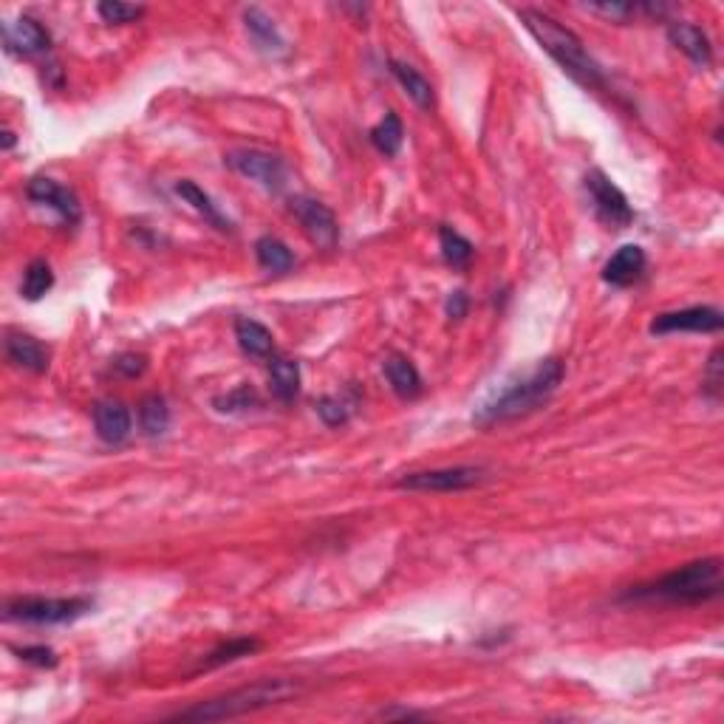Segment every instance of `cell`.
<instances>
[{"mask_svg": "<svg viewBox=\"0 0 724 724\" xmlns=\"http://www.w3.org/2000/svg\"><path fill=\"white\" fill-rule=\"evenodd\" d=\"M566 377V365L560 360H541L535 368H529L527 374H515L501 388H495L473 413V425L476 428H493L501 422L521 419L527 413L543 408L560 382Z\"/></svg>", "mask_w": 724, "mask_h": 724, "instance_id": "1", "label": "cell"}, {"mask_svg": "<svg viewBox=\"0 0 724 724\" xmlns=\"http://www.w3.org/2000/svg\"><path fill=\"white\" fill-rule=\"evenodd\" d=\"M518 17H521V23L527 26V32L538 40V46H541L575 83H580L583 88H606L603 68L597 66V60L586 51L583 40H580L572 29H566L555 17L543 15L538 9H521Z\"/></svg>", "mask_w": 724, "mask_h": 724, "instance_id": "2", "label": "cell"}, {"mask_svg": "<svg viewBox=\"0 0 724 724\" xmlns=\"http://www.w3.org/2000/svg\"><path fill=\"white\" fill-rule=\"evenodd\" d=\"M724 589L722 560L702 558L693 560L682 569L662 575L654 583L637 586L626 594V600H645V603H674V606H699L716 600Z\"/></svg>", "mask_w": 724, "mask_h": 724, "instance_id": "3", "label": "cell"}, {"mask_svg": "<svg viewBox=\"0 0 724 724\" xmlns=\"http://www.w3.org/2000/svg\"><path fill=\"white\" fill-rule=\"evenodd\" d=\"M289 693H295V685H289L283 679H266V682H258L252 688H241V691H232L227 696L210 699V702H201L196 708L181 710V713H176V719H184V722L232 719V716H241V713L269 708V705H275L280 699H286Z\"/></svg>", "mask_w": 724, "mask_h": 724, "instance_id": "4", "label": "cell"}, {"mask_svg": "<svg viewBox=\"0 0 724 724\" xmlns=\"http://www.w3.org/2000/svg\"><path fill=\"white\" fill-rule=\"evenodd\" d=\"M88 597H20L6 603V617L9 620H23V623H37V626H63L74 623L83 614L91 611Z\"/></svg>", "mask_w": 724, "mask_h": 724, "instance_id": "5", "label": "cell"}, {"mask_svg": "<svg viewBox=\"0 0 724 724\" xmlns=\"http://www.w3.org/2000/svg\"><path fill=\"white\" fill-rule=\"evenodd\" d=\"M586 193L592 198L597 218L611 230H626L628 224L634 221V210L628 204L626 193L603 170L586 173Z\"/></svg>", "mask_w": 724, "mask_h": 724, "instance_id": "6", "label": "cell"}, {"mask_svg": "<svg viewBox=\"0 0 724 724\" xmlns=\"http://www.w3.org/2000/svg\"><path fill=\"white\" fill-rule=\"evenodd\" d=\"M484 476L487 473L481 467H442V470L408 473L396 481V487L411 493H461V490L478 487Z\"/></svg>", "mask_w": 724, "mask_h": 724, "instance_id": "7", "label": "cell"}, {"mask_svg": "<svg viewBox=\"0 0 724 724\" xmlns=\"http://www.w3.org/2000/svg\"><path fill=\"white\" fill-rule=\"evenodd\" d=\"M224 162H227V167H232L235 173H241V176L249 181H258L266 190H280L283 181H286V165H283V159L275 156V153H266V150H230V153L224 156Z\"/></svg>", "mask_w": 724, "mask_h": 724, "instance_id": "8", "label": "cell"}, {"mask_svg": "<svg viewBox=\"0 0 724 724\" xmlns=\"http://www.w3.org/2000/svg\"><path fill=\"white\" fill-rule=\"evenodd\" d=\"M289 210L300 221L303 232L312 238L317 247L331 249L340 238V224L323 201L309 196H295L289 201Z\"/></svg>", "mask_w": 724, "mask_h": 724, "instance_id": "9", "label": "cell"}, {"mask_svg": "<svg viewBox=\"0 0 724 724\" xmlns=\"http://www.w3.org/2000/svg\"><path fill=\"white\" fill-rule=\"evenodd\" d=\"M724 317L713 306H691L679 312H665L654 317L651 334H676V331H693V334H716L722 331Z\"/></svg>", "mask_w": 724, "mask_h": 724, "instance_id": "10", "label": "cell"}, {"mask_svg": "<svg viewBox=\"0 0 724 724\" xmlns=\"http://www.w3.org/2000/svg\"><path fill=\"white\" fill-rule=\"evenodd\" d=\"M26 196L32 198L34 204L54 210V213L60 215L63 221H68V224H77V221H80V215H83L77 196H74L68 187L57 184L54 179H46V176H37V179L29 181Z\"/></svg>", "mask_w": 724, "mask_h": 724, "instance_id": "11", "label": "cell"}, {"mask_svg": "<svg viewBox=\"0 0 724 724\" xmlns=\"http://www.w3.org/2000/svg\"><path fill=\"white\" fill-rule=\"evenodd\" d=\"M3 43L6 51L20 54V57H34V54H43L51 46V34L34 20V17H20L15 23H6L3 26Z\"/></svg>", "mask_w": 724, "mask_h": 724, "instance_id": "12", "label": "cell"}, {"mask_svg": "<svg viewBox=\"0 0 724 724\" xmlns=\"http://www.w3.org/2000/svg\"><path fill=\"white\" fill-rule=\"evenodd\" d=\"M645 269H648L645 249L637 247V244H626V247L617 249L609 261H606V266H603V280H606L609 286L626 289V286H634V283L645 275Z\"/></svg>", "mask_w": 724, "mask_h": 724, "instance_id": "13", "label": "cell"}, {"mask_svg": "<svg viewBox=\"0 0 724 724\" xmlns=\"http://www.w3.org/2000/svg\"><path fill=\"white\" fill-rule=\"evenodd\" d=\"M94 428L105 445H122L131 436V411L119 399H102L94 405Z\"/></svg>", "mask_w": 724, "mask_h": 724, "instance_id": "14", "label": "cell"}, {"mask_svg": "<svg viewBox=\"0 0 724 724\" xmlns=\"http://www.w3.org/2000/svg\"><path fill=\"white\" fill-rule=\"evenodd\" d=\"M6 357H9L12 365L34 371V374H46L49 371V348L43 346L37 337L23 334V331H9L6 334Z\"/></svg>", "mask_w": 724, "mask_h": 724, "instance_id": "15", "label": "cell"}, {"mask_svg": "<svg viewBox=\"0 0 724 724\" xmlns=\"http://www.w3.org/2000/svg\"><path fill=\"white\" fill-rule=\"evenodd\" d=\"M668 40L682 54H688L696 66L705 68L713 63V46H710L708 34L702 32V26L688 23V20H674V23H668Z\"/></svg>", "mask_w": 724, "mask_h": 724, "instance_id": "16", "label": "cell"}, {"mask_svg": "<svg viewBox=\"0 0 724 724\" xmlns=\"http://www.w3.org/2000/svg\"><path fill=\"white\" fill-rule=\"evenodd\" d=\"M244 26H247L249 37H252V43L258 46V51H264L269 57L286 54V40L280 37L275 20L266 15L264 9H258V6L244 9Z\"/></svg>", "mask_w": 724, "mask_h": 724, "instance_id": "17", "label": "cell"}, {"mask_svg": "<svg viewBox=\"0 0 724 724\" xmlns=\"http://www.w3.org/2000/svg\"><path fill=\"white\" fill-rule=\"evenodd\" d=\"M382 371H385V379L391 382V388H394L396 396H402V399H416V396L422 394V374L416 371V365H413L408 357L391 354L388 360L382 362Z\"/></svg>", "mask_w": 724, "mask_h": 724, "instance_id": "18", "label": "cell"}, {"mask_svg": "<svg viewBox=\"0 0 724 724\" xmlns=\"http://www.w3.org/2000/svg\"><path fill=\"white\" fill-rule=\"evenodd\" d=\"M176 196L181 198V201H187L193 210H196L198 215H204V221L207 224H213L215 230H221V232H232V224H230V218L227 215L221 213L218 207L213 204V198L207 196L201 187H198L196 181H190V179H181L176 181Z\"/></svg>", "mask_w": 724, "mask_h": 724, "instance_id": "19", "label": "cell"}, {"mask_svg": "<svg viewBox=\"0 0 724 724\" xmlns=\"http://www.w3.org/2000/svg\"><path fill=\"white\" fill-rule=\"evenodd\" d=\"M391 71H394V77L399 80V85L405 88V94H408L422 111H430V108L436 105L433 85L425 80V74H422L419 68L408 66V63H402V60H391Z\"/></svg>", "mask_w": 724, "mask_h": 724, "instance_id": "20", "label": "cell"}, {"mask_svg": "<svg viewBox=\"0 0 724 724\" xmlns=\"http://www.w3.org/2000/svg\"><path fill=\"white\" fill-rule=\"evenodd\" d=\"M235 340H238V346L244 348L249 357H272V348H275L272 331L266 329L264 323L249 320V317L235 320Z\"/></svg>", "mask_w": 724, "mask_h": 724, "instance_id": "21", "label": "cell"}, {"mask_svg": "<svg viewBox=\"0 0 724 724\" xmlns=\"http://www.w3.org/2000/svg\"><path fill=\"white\" fill-rule=\"evenodd\" d=\"M269 382H272V394L278 396L280 402H295L300 394V365L286 357H272Z\"/></svg>", "mask_w": 724, "mask_h": 724, "instance_id": "22", "label": "cell"}, {"mask_svg": "<svg viewBox=\"0 0 724 724\" xmlns=\"http://www.w3.org/2000/svg\"><path fill=\"white\" fill-rule=\"evenodd\" d=\"M255 258H258V264L264 266L266 272H289L292 266H295V255H292V249L286 247L280 238L275 235H264V238H258V244H255Z\"/></svg>", "mask_w": 724, "mask_h": 724, "instance_id": "23", "label": "cell"}, {"mask_svg": "<svg viewBox=\"0 0 724 724\" xmlns=\"http://www.w3.org/2000/svg\"><path fill=\"white\" fill-rule=\"evenodd\" d=\"M139 425L150 439L165 436L167 428H170V408H167L165 396L150 394L139 402Z\"/></svg>", "mask_w": 724, "mask_h": 724, "instance_id": "24", "label": "cell"}, {"mask_svg": "<svg viewBox=\"0 0 724 724\" xmlns=\"http://www.w3.org/2000/svg\"><path fill=\"white\" fill-rule=\"evenodd\" d=\"M402 139H405V128H402V119L394 111L382 116V122L371 131V142L382 156H396L402 148Z\"/></svg>", "mask_w": 724, "mask_h": 724, "instance_id": "25", "label": "cell"}, {"mask_svg": "<svg viewBox=\"0 0 724 724\" xmlns=\"http://www.w3.org/2000/svg\"><path fill=\"white\" fill-rule=\"evenodd\" d=\"M51 286H54V272H51V266L43 258H37L23 272L20 295L26 297V300H40V297L49 295Z\"/></svg>", "mask_w": 724, "mask_h": 724, "instance_id": "26", "label": "cell"}, {"mask_svg": "<svg viewBox=\"0 0 724 724\" xmlns=\"http://www.w3.org/2000/svg\"><path fill=\"white\" fill-rule=\"evenodd\" d=\"M439 247H442V258L453 269H464L473 261V244L453 230V227H442L439 230Z\"/></svg>", "mask_w": 724, "mask_h": 724, "instance_id": "27", "label": "cell"}, {"mask_svg": "<svg viewBox=\"0 0 724 724\" xmlns=\"http://www.w3.org/2000/svg\"><path fill=\"white\" fill-rule=\"evenodd\" d=\"M258 648H261V642L249 640V637L224 642V645H218L213 654L201 662V668H218V665H227V662H235V659H244L249 657V654H255Z\"/></svg>", "mask_w": 724, "mask_h": 724, "instance_id": "28", "label": "cell"}, {"mask_svg": "<svg viewBox=\"0 0 724 724\" xmlns=\"http://www.w3.org/2000/svg\"><path fill=\"white\" fill-rule=\"evenodd\" d=\"M97 12L105 23H116V26H122V23H133V20H139V17L145 15V6L119 3V0H105V3H99Z\"/></svg>", "mask_w": 724, "mask_h": 724, "instance_id": "29", "label": "cell"}, {"mask_svg": "<svg viewBox=\"0 0 724 724\" xmlns=\"http://www.w3.org/2000/svg\"><path fill=\"white\" fill-rule=\"evenodd\" d=\"M317 413H320V419L329 428H340V425H346L348 419H351V408H348L346 399H340V396H320L317 399Z\"/></svg>", "mask_w": 724, "mask_h": 724, "instance_id": "30", "label": "cell"}, {"mask_svg": "<svg viewBox=\"0 0 724 724\" xmlns=\"http://www.w3.org/2000/svg\"><path fill=\"white\" fill-rule=\"evenodd\" d=\"M213 405L215 411L221 413H241L255 408V405H258V396H255V391H252L249 385H244V388H238V391H230L227 396H215Z\"/></svg>", "mask_w": 724, "mask_h": 724, "instance_id": "31", "label": "cell"}, {"mask_svg": "<svg viewBox=\"0 0 724 724\" xmlns=\"http://www.w3.org/2000/svg\"><path fill=\"white\" fill-rule=\"evenodd\" d=\"M722 385H724V374H722V348H716L713 354H710V362H708V374L702 379V391L708 394V399H719L722 396Z\"/></svg>", "mask_w": 724, "mask_h": 724, "instance_id": "32", "label": "cell"}, {"mask_svg": "<svg viewBox=\"0 0 724 724\" xmlns=\"http://www.w3.org/2000/svg\"><path fill=\"white\" fill-rule=\"evenodd\" d=\"M583 9L592 15L609 17V20H628L640 12V3H583Z\"/></svg>", "mask_w": 724, "mask_h": 724, "instance_id": "33", "label": "cell"}, {"mask_svg": "<svg viewBox=\"0 0 724 724\" xmlns=\"http://www.w3.org/2000/svg\"><path fill=\"white\" fill-rule=\"evenodd\" d=\"M17 657L23 662H32L40 668H54L57 665V654L46 648V645H29V648H17Z\"/></svg>", "mask_w": 724, "mask_h": 724, "instance_id": "34", "label": "cell"}, {"mask_svg": "<svg viewBox=\"0 0 724 724\" xmlns=\"http://www.w3.org/2000/svg\"><path fill=\"white\" fill-rule=\"evenodd\" d=\"M114 368L119 374H125V377H139V374H145V368H148V360L142 357V354H122V357H116Z\"/></svg>", "mask_w": 724, "mask_h": 724, "instance_id": "35", "label": "cell"}, {"mask_svg": "<svg viewBox=\"0 0 724 724\" xmlns=\"http://www.w3.org/2000/svg\"><path fill=\"white\" fill-rule=\"evenodd\" d=\"M445 309H447V317H450V320H461V317L467 314V295H464L461 289L450 292Z\"/></svg>", "mask_w": 724, "mask_h": 724, "instance_id": "36", "label": "cell"}, {"mask_svg": "<svg viewBox=\"0 0 724 724\" xmlns=\"http://www.w3.org/2000/svg\"><path fill=\"white\" fill-rule=\"evenodd\" d=\"M12 145H15V133H12V131H3V148L9 150V148H12Z\"/></svg>", "mask_w": 724, "mask_h": 724, "instance_id": "37", "label": "cell"}]
</instances>
